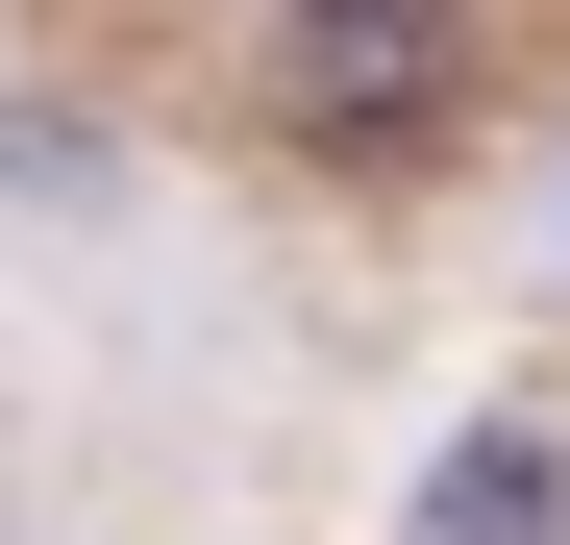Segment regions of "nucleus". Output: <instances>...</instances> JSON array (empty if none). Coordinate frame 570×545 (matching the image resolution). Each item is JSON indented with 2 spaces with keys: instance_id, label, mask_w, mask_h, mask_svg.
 Instances as JSON below:
<instances>
[{
  "instance_id": "f257e3e1",
  "label": "nucleus",
  "mask_w": 570,
  "mask_h": 545,
  "mask_svg": "<svg viewBox=\"0 0 570 545\" xmlns=\"http://www.w3.org/2000/svg\"><path fill=\"white\" fill-rule=\"evenodd\" d=\"M397 545H570V446H546L521 397H471L422 472H397Z\"/></svg>"
},
{
  "instance_id": "f03ea898",
  "label": "nucleus",
  "mask_w": 570,
  "mask_h": 545,
  "mask_svg": "<svg viewBox=\"0 0 570 545\" xmlns=\"http://www.w3.org/2000/svg\"><path fill=\"white\" fill-rule=\"evenodd\" d=\"M521 272H546V298H570V149H546V199H521Z\"/></svg>"
},
{
  "instance_id": "7ed1b4c3",
  "label": "nucleus",
  "mask_w": 570,
  "mask_h": 545,
  "mask_svg": "<svg viewBox=\"0 0 570 545\" xmlns=\"http://www.w3.org/2000/svg\"><path fill=\"white\" fill-rule=\"evenodd\" d=\"M224 26H248V50H298V26H347V0H224Z\"/></svg>"
}]
</instances>
